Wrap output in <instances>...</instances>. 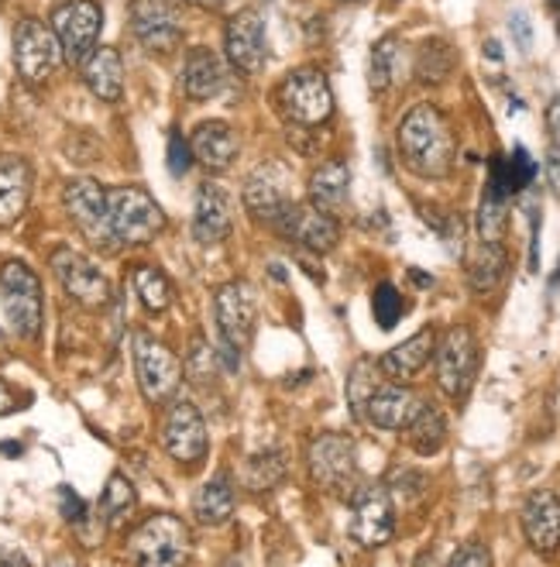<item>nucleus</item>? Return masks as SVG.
<instances>
[{
  "label": "nucleus",
  "instance_id": "f257e3e1",
  "mask_svg": "<svg viewBox=\"0 0 560 567\" xmlns=\"http://www.w3.org/2000/svg\"><path fill=\"white\" fill-rule=\"evenodd\" d=\"M400 155L406 169L423 179H444L454 165V135L447 117L434 104H416L400 124Z\"/></svg>",
  "mask_w": 560,
  "mask_h": 567
},
{
  "label": "nucleus",
  "instance_id": "f03ea898",
  "mask_svg": "<svg viewBox=\"0 0 560 567\" xmlns=\"http://www.w3.org/2000/svg\"><path fill=\"white\" fill-rule=\"evenodd\" d=\"M107 220H111V238L117 248L148 245L158 230L166 227V214L155 204V196L142 186L107 189Z\"/></svg>",
  "mask_w": 560,
  "mask_h": 567
},
{
  "label": "nucleus",
  "instance_id": "7ed1b4c3",
  "mask_svg": "<svg viewBox=\"0 0 560 567\" xmlns=\"http://www.w3.org/2000/svg\"><path fill=\"white\" fill-rule=\"evenodd\" d=\"M0 292H4V313L18 338L35 341L42 333V282L24 261H4L0 269Z\"/></svg>",
  "mask_w": 560,
  "mask_h": 567
},
{
  "label": "nucleus",
  "instance_id": "20e7f679",
  "mask_svg": "<svg viewBox=\"0 0 560 567\" xmlns=\"http://www.w3.org/2000/svg\"><path fill=\"white\" fill-rule=\"evenodd\" d=\"M279 107L292 124L317 127L334 114L331 83H326V76L320 70H313V65L292 70L279 86Z\"/></svg>",
  "mask_w": 560,
  "mask_h": 567
},
{
  "label": "nucleus",
  "instance_id": "39448f33",
  "mask_svg": "<svg viewBox=\"0 0 560 567\" xmlns=\"http://www.w3.org/2000/svg\"><path fill=\"white\" fill-rule=\"evenodd\" d=\"M101 28H104V11L93 0H65L52 14V31L62 45V59L73 65H83L90 59L96 39H101Z\"/></svg>",
  "mask_w": 560,
  "mask_h": 567
},
{
  "label": "nucleus",
  "instance_id": "423d86ee",
  "mask_svg": "<svg viewBox=\"0 0 560 567\" xmlns=\"http://www.w3.org/2000/svg\"><path fill=\"white\" fill-rule=\"evenodd\" d=\"M186 547H189V529L183 519L158 513L152 519H145L135 533H131L127 550L138 564L158 567V564H183L186 560Z\"/></svg>",
  "mask_w": 560,
  "mask_h": 567
},
{
  "label": "nucleus",
  "instance_id": "0eeeda50",
  "mask_svg": "<svg viewBox=\"0 0 560 567\" xmlns=\"http://www.w3.org/2000/svg\"><path fill=\"white\" fill-rule=\"evenodd\" d=\"M437 354V382L450 399H465L468 389L475 385L478 375V341L468 327H450L440 344L434 348Z\"/></svg>",
  "mask_w": 560,
  "mask_h": 567
},
{
  "label": "nucleus",
  "instance_id": "6e6552de",
  "mask_svg": "<svg viewBox=\"0 0 560 567\" xmlns=\"http://www.w3.org/2000/svg\"><path fill=\"white\" fill-rule=\"evenodd\" d=\"M14 65L24 83L39 86L62 65V45L55 31L35 18H28L14 31Z\"/></svg>",
  "mask_w": 560,
  "mask_h": 567
},
{
  "label": "nucleus",
  "instance_id": "1a4fd4ad",
  "mask_svg": "<svg viewBox=\"0 0 560 567\" xmlns=\"http://www.w3.org/2000/svg\"><path fill=\"white\" fill-rule=\"evenodd\" d=\"M62 204H65V214L76 224L80 235L104 248V251H114V238H111V220H107V189L93 179H73L62 193Z\"/></svg>",
  "mask_w": 560,
  "mask_h": 567
},
{
  "label": "nucleus",
  "instance_id": "9d476101",
  "mask_svg": "<svg viewBox=\"0 0 560 567\" xmlns=\"http://www.w3.org/2000/svg\"><path fill=\"white\" fill-rule=\"evenodd\" d=\"M348 533L357 547L375 550L385 547L395 533V509H392V495L385 488L365 485L351 495V519Z\"/></svg>",
  "mask_w": 560,
  "mask_h": 567
},
{
  "label": "nucleus",
  "instance_id": "9b49d317",
  "mask_svg": "<svg viewBox=\"0 0 560 567\" xmlns=\"http://www.w3.org/2000/svg\"><path fill=\"white\" fill-rule=\"evenodd\" d=\"M135 372H138L142 395L148 403H166L183 382L179 358L162 341L148 338V333H138L135 338Z\"/></svg>",
  "mask_w": 560,
  "mask_h": 567
},
{
  "label": "nucleus",
  "instance_id": "f8f14e48",
  "mask_svg": "<svg viewBox=\"0 0 560 567\" xmlns=\"http://www.w3.org/2000/svg\"><path fill=\"white\" fill-rule=\"evenodd\" d=\"M52 272L62 282V289L70 292L80 307L86 310H101L111 303V282L107 276L96 269L90 258H83L73 248H59L52 251Z\"/></svg>",
  "mask_w": 560,
  "mask_h": 567
},
{
  "label": "nucleus",
  "instance_id": "ddd939ff",
  "mask_svg": "<svg viewBox=\"0 0 560 567\" xmlns=\"http://www.w3.org/2000/svg\"><path fill=\"white\" fill-rule=\"evenodd\" d=\"M131 31L148 52H173L183 42V18L173 0H135Z\"/></svg>",
  "mask_w": 560,
  "mask_h": 567
},
{
  "label": "nucleus",
  "instance_id": "4468645a",
  "mask_svg": "<svg viewBox=\"0 0 560 567\" xmlns=\"http://www.w3.org/2000/svg\"><path fill=\"white\" fill-rule=\"evenodd\" d=\"M310 475L326 492H344L354 485L357 475V454L354 444L341 433H323L310 444Z\"/></svg>",
  "mask_w": 560,
  "mask_h": 567
},
{
  "label": "nucleus",
  "instance_id": "2eb2a0df",
  "mask_svg": "<svg viewBox=\"0 0 560 567\" xmlns=\"http://www.w3.org/2000/svg\"><path fill=\"white\" fill-rule=\"evenodd\" d=\"M286 241H295L307 251H331L341 238L338 220L331 214H323L320 207H303V204H286V210L279 214V220L272 224Z\"/></svg>",
  "mask_w": 560,
  "mask_h": 567
},
{
  "label": "nucleus",
  "instance_id": "dca6fc26",
  "mask_svg": "<svg viewBox=\"0 0 560 567\" xmlns=\"http://www.w3.org/2000/svg\"><path fill=\"white\" fill-rule=\"evenodd\" d=\"M217 310V330H220V344L241 351L251 333H255V292L248 282H227L217 289L214 299Z\"/></svg>",
  "mask_w": 560,
  "mask_h": 567
},
{
  "label": "nucleus",
  "instance_id": "f3484780",
  "mask_svg": "<svg viewBox=\"0 0 560 567\" xmlns=\"http://www.w3.org/2000/svg\"><path fill=\"white\" fill-rule=\"evenodd\" d=\"M162 447H166L183 464L204 461V454H207V426H204L200 410H196L193 403H186V399L173 403L166 420H162Z\"/></svg>",
  "mask_w": 560,
  "mask_h": 567
},
{
  "label": "nucleus",
  "instance_id": "a211bd4d",
  "mask_svg": "<svg viewBox=\"0 0 560 567\" xmlns=\"http://www.w3.org/2000/svg\"><path fill=\"white\" fill-rule=\"evenodd\" d=\"M224 45H227V59L238 65L241 73H261L266 65V21H261L258 11H241L227 21L224 31Z\"/></svg>",
  "mask_w": 560,
  "mask_h": 567
},
{
  "label": "nucleus",
  "instance_id": "6ab92c4d",
  "mask_svg": "<svg viewBox=\"0 0 560 567\" xmlns=\"http://www.w3.org/2000/svg\"><path fill=\"white\" fill-rule=\"evenodd\" d=\"M235 227V199L220 183H204L196 193V210H193V235L200 245H217L230 235Z\"/></svg>",
  "mask_w": 560,
  "mask_h": 567
},
{
  "label": "nucleus",
  "instance_id": "aec40b11",
  "mask_svg": "<svg viewBox=\"0 0 560 567\" xmlns=\"http://www.w3.org/2000/svg\"><path fill=\"white\" fill-rule=\"evenodd\" d=\"M522 533L533 550L553 554L560 547V498L553 492H533L522 506Z\"/></svg>",
  "mask_w": 560,
  "mask_h": 567
},
{
  "label": "nucleus",
  "instance_id": "412c9836",
  "mask_svg": "<svg viewBox=\"0 0 560 567\" xmlns=\"http://www.w3.org/2000/svg\"><path fill=\"white\" fill-rule=\"evenodd\" d=\"M419 399L403 389V382H378V389L369 395L365 403V416L378 426V430H406L413 423V416L419 413Z\"/></svg>",
  "mask_w": 560,
  "mask_h": 567
},
{
  "label": "nucleus",
  "instance_id": "4be33fe9",
  "mask_svg": "<svg viewBox=\"0 0 560 567\" xmlns=\"http://www.w3.org/2000/svg\"><path fill=\"white\" fill-rule=\"evenodd\" d=\"M437 348V333L434 327H423L419 333H413L409 341L395 344L382 361H378V372L392 382H409L413 375H419L426 369V361L434 358Z\"/></svg>",
  "mask_w": 560,
  "mask_h": 567
},
{
  "label": "nucleus",
  "instance_id": "5701e85b",
  "mask_svg": "<svg viewBox=\"0 0 560 567\" xmlns=\"http://www.w3.org/2000/svg\"><path fill=\"white\" fill-rule=\"evenodd\" d=\"M245 207L255 220H269L276 224L279 214L286 210L289 196L282 189V179L276 176V165H258V169L245 179Z\"/></svg>",
  "mask_w": 560,
  "mask_h": 567
},
{
  "label": "nucleus",
  "instance_id": "b1692460",
  "mask_svg": "<svg viewBox=\"0 0 560 567\" xmlns=\"http://www.w3.org/2000/svg\"><path fill=\"white\" fill-rule=\"evenodd\" d=\"M227 86V70L217 52L196 45L189 49L186 55V65H183V90L189 100H214L220 90Z\"/></svg>",
  "mask_w": 560,
  "mask_h": 567
},
{
  "label": "nucleus",
  "instance_id": "393cba45",
  "mask_svg": "<svg viewBox=\"0 0 560 567\" xmlns=\"http://www.w3.org/2000/svg\"><path fill=\"white\" fill-rule=\"evenodd\" d=\"M189 148H193L196 158L207 165V169L224 173V169H230V162H235V155H238V138H235V131H230V124L204 121L200 127L193 131Z\"/></svg>",
  "mask_w": 560,
  "mask_h": 567
},
{
  "label": "nucleus",
  "instance_id": "a878e982",
  "mask_svg": "<svg viewBox=\"0 0 560 567\" xmlns=\"http://www.w3.org/2000/svg\"><path fill=\"white\" fill-rule=\"evenodd\" d=\"M31 165L24 158H0V227H11L31 199Z\"/></svg>",
  "mask_w": 560,
  "mask_h": 567
},
{
  "label": "nucleus",
  "instance_id": "bb28decb",
  "mask_svg": "<svg viewBox=\"0 0 560 567\" xmlns=\"http://www.w3.org/2000/svg\"><path fill=\"white\" fill-rule=\"evenodd\" d=\"M83 83L90 86L93 96L107 100V104H114V100L121 96L124 90V62H121V52L117 49H93L90 59L83 62Z\"/></svg>",
  "mask_w": 560,
  "mask_h": 567
},
{
  "label": "nucleus",
  "instance_id": "cd10ccee",
  "mask_svg": "<svg viewBox=\"0 0 560 567\" xmlns=\"http://www.w3.org/2000/svg\"><path fill=\"white\" fill-rule=\"evenodd\" d=\"M348 186H351L348 165L344 162H323L320 169L310 176V204L334 217L348 204Z\"/></svg>",
  "mask_w": 560,
  "mask_h": 567
},
{
  "label": "nucleus",
  "instance_id": "c85d7f7f",
  "mask_svg": "<svg viewBox=\"0 0 560 567\" xmlns=\"http://www.w3.org/2000/svg\"><path fill=\"white\" fill-rule=\"evenodd\" d=\"M537 179V162L530 158V152H526L522 145L512 148V155H496L491 158V179L488 186L499 189L502 196H512L519 189H526Z\"/></svg>",
  "mask_w": 560,
  "mask_h": 567
},
{
  "label": "nucleus",
  "instance_id": "c756f323",
  "mask_svg": "<svg viewBox=\"0 0 560 567\" xmlns=\"http://www.w3.org/2000/svg\"><path fill=\"white\" fill-rule=\"evenodd\" d=\"M509 269V255L499 241H481V248L475 251L471 258V269H468V279H471V289L475 292H491L502 276Z\"/></svg>",
  "mask_w": 560,
  "mask_h": 567
},
{
  "label": "nucleus",
  "instance_id": "7c9ffc66",
  "mask_svg": "<svg viewBox=\"0 0 560 567\" xmlns=\"http://www.w3.org/2000/svg\"><path fill=\"white\" fill-rule=\"evenodd\" d=\"M135 506H138V495H135V485H131L124 475H111L104 495H101V519L107 529H124L127 519L135 516Z\"/></svg>",
  "mask_w": 560,
  "mask_h": 567
},
{
  "label": "nucleus",
  "instance_id": "2f4dec72",
  "mask_svg": "<svg viewBox=\"0 0 560 567\" xmlns=\"http://www.w3.org/2000/svg\"><path fill=\"white\" fill-rule=\"evenodd\" d=\"M406 433H409L413 451L423 454V457H431V454H437L447 444V420L434 406H419V413L413 416V423L406 426Z\"/></svg>",
  "mask_w": 560,
  "mask_h": 567
},
{
  "label": "nucleus",
  "instance_id": "473e14b6",
  "mask_svg": "<svg viewBox=\"0 0 560 567\" xmlns=\"http://www.w3.org/2000/svg\"><path fill=\"white\" fill-rule=\"evenodd\" d=\"M193 509H196V516H200V523L220 526V523L230 519V513H235V488H230V482L220 475V478H214V482H207L200 488Z\"/></svg>",
  "mask_w": 560,
  "mask_h": 567
},
{
  "label": "nucleus",
  "instance_id": "72a5a7b5",
  "mask_svg": "<svg viewBox=\"0 0 560 567\" xmlns=\"http://www.w3.org/2000/svg\"><path fill=\"white\" fill-rule=\"evenodd\" d=\"M131 282H135V292H138L142 303H145V310H152V313L169 310V303H173V286H169L166 272H158L155 265H138L135 276H131Z\"/></svg>",
  "mask_w": 560,
  "mask_h": 567
},
{
  "label": "nucleus",
  "instance_id": "f704fd0d",
  "mask_svg": "<svg viewBox=\"0 0 560 567\" xmlns=\"http://www.w3.org/2000/svg\"><path fill=\"white\" fill-rule=\"evenodd\" d=\"M395 70H400V39L385 35L375 49H372V70H369V83L375 93L388 90L395 80Z\"/></svg>",
  "mask_w": 560,
  "mask_h": 567
},
{
  "label": "nucleus",
  "instance_id": "c9c22d12",
  "mask_svg": "<svg viewBox=\"0 0 560 567\" xmlns=\"http://www.w3.org/2000/svg\"><path fill=\"white\" fill-rule=\"evenodd\" d=\"M506 196L499 189H485L481 207H478V235L481 241H502L506 235Z\"/></svg>",
  "mask_w": 560,
  "mask_h": 567
},
{
  "label": "nucleus",
  "instance_id": "e433bc0d",
  "mask_svg": "<svg viewBox=\"0 0 560 567\" xmlns=\"http://www.w3.org/2000/svg\"><path fill=\"white\" fill-rule=\"evenodd\" d=\"M416 73L426 83H440L454 73V52L447 42H426L419 49V62H416Z\"/></svg>",
  "mask_w": 560,
  "mask_h": 567
},
{
  "label": "nucleus",
  "instance_id": "4c0bfd02",
  "mask_svg": "<svg viewBox=\"0 0 560 567\" xmlns=\"http://www.w3.org/2000/svg\"><path fill=\"white\" fill-rule=\"evenodd\" d=\"M378 389V379H375V361H357L354 372L348 379V403L354 410V416H365V403L369 395Z\"/></svg>",
  "mask_w": 560,
  "mask_h": 567
},
{
  "label": "nucleus",
  "instance_id": "58836bf2",
  "mask_svg": "<svg viewBox=\"0 0 560 567\" xmlns=\"http://www.w3.org/2000/svg\"><path fill=\"white\" fill-rule=\"evenodd\" d=\"M372 313H375V320H378L382 330H392L395 323H400L403 313H406V303H403L400 289H395L392 282H382L375 289V296H372Z\"/></svg>",
  "mask_w": 560,
  "mask_h": 567
},
{
  "label": "nucleus",
  "instance_id": "ea45409f",
  "mask_svg": "<svg viewBox=\"0 0 560 567\" xmlns=\"http://www.w3.org/2000/svg\"><path fill=\"white\" fill-rule=\"evenodd\" d=\"M282 475H286V461H282V454L276 451V454H266V457H255V461H251L248 485H251L255 492H261V488H272Z\"/></svg>",
  "mask_w": 560,
  "mask_h": 567
},
{
  "label": "nucleus",
  "instance_id": "a19ab883",
  "mask_svg": "<svg viewBox=\"0 0 560 567\" xmlns=\"http://www.w3.org/2000/svg\"><path fill=\"white\" fill-rule=\"evenodd\" d=\"M189 165H193V148L183 142L179 131H173V135H169V173L176 179H183L189 173Z\"/></svg>",
  "mask_w": 560,
  "mask_h": 567
},
{
  "label": "nucleus",
  "instance_id": "79ce46f5",
  "mask_svg": "<svg viewBox=\"0 0 560 567\" xmlns=\"http://www.w3.org/2000/svg\"><path fill=\"white\" fill-rule=\"evenodd\" d=\"M509 31H512V42H516L519 52H530L533 49V24H530V18H526L522 11H516L509 18Z\"/></svg>",
  "mask_w": 560,
  "mask_h": 567
},
{
  "label": "nucleus",
  "instance_id": "37998d69",
  "mask_svg": "<svg viewBox=\"0 0 560 567\" xmlns=\"http://www.w3.org/2000/svg\"><path fill=\"white\" fill-rule=\"evenodd\" d=\"M454 567H488L491 564V554L481 547V544H465L454 557H450Z\"/></svg>",
  "mask_w": 560,
  "mask_h": 567
},
{
  "label": "nucleus",
  "instance_id": "c03bdc74",
  "mask_svg": "<svg viewBox=\"0 0 560 567\" xmlns=\"http://www.w3.org/2000/svg\"><path fill=\"white\" fill-rule=\"evenodd\" d=\"M59 506H62V516L70 519V523H83L86 503H83V498H80L70 485H62V488H59Z\"/></svg>",
  "mask_w": 560,
  "mask_h": 567
},
{
  "label": "nucleus",
  "instance_id": "a18cd8bd",
  "mask_svg": "<svg viewBox=\"0 0 560 567\" xmlns=\"http://www.w3.org/2000/svg\"><path fill=\"white\" fill-rule=\"evenodd\" d=\"M543 173H547V186H550V193L560 199V145H550L547 162H543Z\"/></svg>",
  "mask_w": 560,
  "mask_h": 567
},
{
  "label": "nucleus",
  "instance_id": "49530a36",
  "mask_svg": "<svg viewBox=\"0 0 560 567\" xmlns=\"http://www.w3.org/2000/svg\"><path fill=\"white\" fill-rule=\"evenodd\" d=\"M547 131H550V142L560 145V93L550 100V107H547Z\"/></svg>",
  "mask_w": 560,
  "mask_h": 567
},
{
  "label": "nucleus",
  "instance_id": "de8ad7c7",
  "mask_svg": "<svg viewBox=\"0 0 560 567\" xmlns=\"http://www.w3.org/2000/svg\"><path fill=\"white\" fill-rule=\"evenodd\" d=\"M14 410H18L14 392L8 389V382H0V416H8V413H14Z\"/></svg>",
  "mask_w": 560,
  "mask_h": 567
},
{
  "label": "nucleus",
  "instance_id": "09e8293b",
  "mask_svg": "<svg viewBox=\"0 0 560 567\" xmlns=\"http://www.w3.org/2000/svg\"><path fill=\"white\" fill-rule=\"evenodd\" d=\"M485 55H488V59H496V62H502V45H499L496 39H488V42H485Z\"/></svg>",
  "mask_w": 560,
  "mask_h": 567
},
{
  "label": "nucleus",
  "instance_id": "8fccbe9b",
  "mask_svg": "<svg viewBox=\"0 0 560 567\" xmlns=\"http://www.w3.org/2000/svg\"><path fill=\"white\" fill-rule=\"evenodd\" d=\"M189 4H196V8H217L220 0H189Z\"/></svg>",
  "mask_w": 560,
  "mask_h": 567
},
{
  "label": "nucleus",
  "instance_id": "3c124183",
  "mask_svg": "<svg viewBox=\"0 0 560 567\" xmlns=\"http://www.w3.org/2000/svg\"><path fill=\"white\" fill-rule=\"evenodd\" d=\"M0 451H4V454H21V444H0Z\"/></svg>",
  "mask_w": 560,
  "mask_h": 567
}]
</instances>
